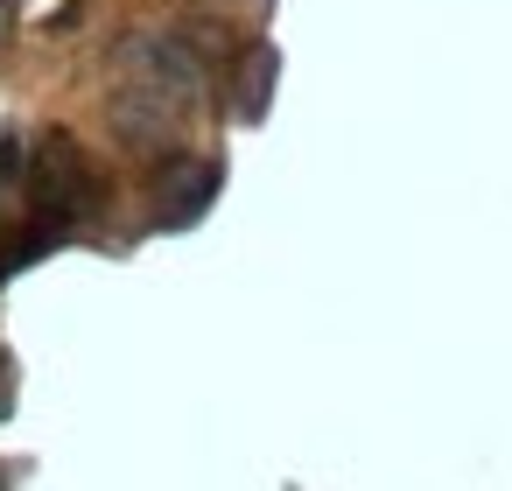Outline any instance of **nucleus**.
Returning a JSON list of instances; mask_svg holds the SVG:
<instances>
[{"mask_svg": "<svg viewBox=\"0 0 512 491\" xmlns=\"http://www.w3.org/2000/svg\"><path fill=\"white\" fill-rule=\"evenodd\" d=\"M0 421H8V400H0Z\"/></svg>", "mask_w": 512, "mask_h": 491, "instance_id": "7", "label": "nucleus"}, {"mask_svg": "<svg viewBox=\"0 0 512 491\" xmlns=\"http://www.w3.org/2000/svg\"><path fill=\"white\" fill-rule=\"evenodd\" d=\"M15 169H22V141H15V134H0V190L15 183Z\"/></svg>", "mask_w": 512, "mask_h": 491, "instance_id": "5", "label": "nucleus"}, {"mask_svg": "<svg viewBox=\"0 0 512 491\" xmlns=\"http://www.w3.org/2000/svg\"><path fill=\"white\" fill-rule=\"evenodd\" d=\"M120 78H113V134L134 148V155H169L183 148L190 134V113L204 106V64L190 43L176 36H127L113 50Z\"/></svg>", "mask_w": 512, "mask_h": 491, "instance_id": "1", "label": "nucleus"}, {"mask_svg": "<svg viewBox=\"0 0 512 491\" xmlns=\"http://www.w3.org/2000/svg\"><path fill=\"white\" fill-rule=\"evenodd\" d=\"M218 197V162H197V169H169V183L155 190V225L162 232H183L190 218H204Z\"/></svg>", "mask_w": 512, "mask_h": 491, "instance_id": "3", "label": "nucleus"}, {"mask_svg": "<svg viewBox=\"0 0 512 491\" xmlns=\"http://www.w3.org/2000/svg\"><path fill=\"white\" fill-rule=\"evenodd\" d=\"M85 211H99V183H92L78 141L71 134H50L43 141V162H36V218H43V232H64Z\"/></svg>", "mask_w": 512, "mask_h": 491, "instance_id": "2", "label": "nucleus"}, {"mask_svg": "<svg viewBox=\"0 0 512 491\" xmlns=\"http://www.w3.org/2000/svg\"><path fill=\"white\" fill-rule=\"evenodd\" d=\"M274 85H281V57L260 43V50L239 64V120H246V127H260V120H267V106H274Z\"/></svg>", "mask_w": 512, "mask_h": 491, "instance_id": "4", "label": "nucleus"}, {"mask_svg": "<svg viewBox=\"0 0 512 491\" xmlns=\"http://www.w3.org/2000/svg\"><path fill=\"white\" fill-rule=\"evenodd\" d=\"M8 22H15V0H0V43H8Z\"/></svg>", "mask_w": 512, "mask_h": 491, "instance_id": "6", "label": "nucleus"}]
</instances>
